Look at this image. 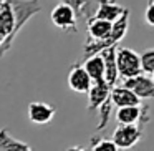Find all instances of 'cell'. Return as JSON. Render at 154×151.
Masks as SVG:
<instances>
[{"label": "cell", "instance_id": "6da1fadb", "mask_svg": "<svg viewBox=\"0 0 154 151\" xmlns=\"http://www.w3.org/2000/svg\"><path fill=\"white\" fill-rule=\"evenodd\" d=\"M114 58H116V68H118V77L123 80L134 78L141 75V61L139 53H136L131 48H116L114 50Z\"/></svg>", "mask_w": 154, "mask_h": 151}, {"label": "cell", "instance_id": "7a4b0ae2", "mask_svg": "<svg viewBox=\"0 0 154 151\" xmlns=\"http://www.w3.org/2000/svg\"><path fill=\"white\" fill-rule=\"evenodd\" d=\"M141 130L136 124H119L113 133V141L118 146V149H129L139 141Z\"/></svg>", "mask_w": 154, "mask_h": 151}, {"label": "cell", "instance_id": "3957f363", "mask_svg": "<svg viewBox=\"0 0 154 151\" xmlns=\"http://www.w3.org/2000/svg\"><path fill=\"white\" fill-rule=\"evenodd\" d=\"M50 18L55 27L61 28V30H71V32L78 30L76 28V14H75L73 8L65 4H58L51 10Z\"/></svg>", "mask_w": 154, "mask_h": 151}, {"label": "cell", "instance_id": "277c9868", "mask_svg": "<svg viewBox=\"0 0 154 151\" xmlns=\"http://www.w3.org/2000/svg\"><path fill=\"white\" fill-rule=\"evenodd\" d=\"M123 87L131 90L139 100H143V98H154V81L149 77L137 75L134 78H128V80H123Z\"/></svg>", "mask_w": 154, "mask_h": 151}, {"label": "cell", "instance_id": "5b68a950", "mask_svg": "<svg viewBox=\"0 0 154 151\" xmlns=\"http://www.w3.org/2000/svg\"><path fill=\"white\" fill-rule=\"evenodd\" d=\"M55 108L45 101H33L28 106V120L35 124H47L53 120Z\"/></svg>", "mask_w": 154, "mask_h": 151}, {"label": "cell", "instance_id": "8992f818", "mask_svg": "<svg viewBox=\"0 0 154 151\" xmlns=\"http://www.w3.org/2000/svg\"><path fill=\"white\" fill-rule=\"evenodd\" d=\"M93 81L81 65H75L68 73V87L76 93H88Z\"/></svg>", "mask_w": 154, "mask_h": 151}, {"label": "cell", "instance_id": "52a82bcc", "mask_svg": "<svg viewBox=\"0 0 154 151\" xmlns=\"http://www.w3.org/2000/svg\"><path fill=\"white\" fill-rule=\"evenodd\" d=\"M109 100L114 106L124 108V106H139L141 100L133 93L131 90H128L126 87H113L109 91Z\"/></svg>", "mask_w": 154, "mask_h": 151}, {"label": "cell", "instance_id": "ba28073f", "mask_svg": "<svg viewBox=\"0 0 154 151\" xmlns=\"http://www.w3.org/2000/svg\"><path fill=\"white\" fill-rule=\"evenodd\" d=\"M15 28H17V20L14 14V5L10 2H5L0 7V37L5 40L7 37L15 33Z\"/></svg>", "mask_w": 154, "mask_h": 151}, {"label": "cell", "instance_id": "9c48e42d", "mask_svg": "<svg viewBox=\"0 0 154 151\" xmlns=\"http://www.w3.org/2000/svg\"><path fill=\"white\" fill-rule=\"evenodd\" d=\"M109 91L111 87L106 83L104 80L100 81H93L91 88L88 90V100H90V110L93 108H100L104 101L109 98Z\"/></svg>", "mask_w": 154, "mask_h": 151}, {"label": "cell", "instance_id": "30bf717a", "mask_svg": "<svg viewBox=\"0 0 154 151\" xmlns=\"http://www.w3.org/2000/svg\"><path fill=\"white\" fill-rule=\"evenodd\" d=\"M114 50H116V48H113V47L101 50V52H103V53H101V57H103V60H104V81H106V83L109 85L111 88L116 85L118 78H119V77H118V68H116Z\"/></svg>", "mask_w": 154, "mask_h": 151}, {"label": "cell", "instance_id": "8fae6325", "mask_svg": "<svg viewBox=\"0 0 154 151\" xmlns=\"http://www.w3.org/2000/svg\"><path fill=\"white\" fill-rule=\"evenodd\" d=\"M124 12H126V8H123L121 5L114 4V2L106 0V2H101L100 4L96 14H94V18H101V20H106L109 24H114Z\"/></svg>", "mask_w": 154, "mask_h": 151}, {"label": "cell", "instance_id": "7c38bea8", "mask_svg": "<svg viewBox=\"0 0 154 151\" xmlns=\"http://www.w3.org/2000/svg\"><path fill=\"white\" fill-rule=\"evenodd\" d=\"M85 71L88 73V77L91 78V81H100L104 80V60L101 55H91L86 58L83 65Z\"/></svg>", "mask_w": 154, "mask_h": 151}, {"label": "cell", "instance_id": "4fadbf2b", "mask_svg": "<svg viewBox=\"0 0 154 151\" xmlns=\"http://www.w3.org/2000/svg\"><path fill=\"white\" fill-rule=\"evenodd\" d=\"M113 24L106 20H101V18H91L90 24H88V33H90L91 40H104L108 38L111 32Z\"/></svg>", "mask_w": 154, "mask_h": 151}, {"label": "cell", "instance_id": "5bb4252c", "mask_svg": "<svg viewBox=\"0 0 154 151\" xmlns=\"http://www.w3.org/2000/svg\"><path fill=\"white\" fill-rule=\"evenodd\" d=\"M0 151H32L23 141L12 138L5 130H0Z\"/></svg>", "mask_w": 154, "mask_h": 151}, {"label": "cell", "instance_id": "9a60e30c", "mask_svg": "<svg viewBox=\"0 0 154 151\" xmlns=\"http://www.w3.org/2000/svg\"><path fill=\"white\" fill-rule=\"evenodd\" d=\"M116 120L119 124H136L141 120V110L139 106H124L118 108Z\"/></svg>", "mask_w": 154, "mask_h": 151}, {"label": "cell", "instance_id": "2e32d148", "mask_svg": "<svg viewBox=\"0 0 154 151\" xmlns=\"http://www.w3.org/2000/svg\"><path fill=\"white\" fill-rule=\"evenodd\" d=\"M139 61H141V71L143 73L151 75L154 71V48H147L139 55Z\"/></svg>", "mask_w": 154, "mask_h": 151}, {"label": "cell", "instance_id": "e0dca14e", "mask_svg": "<svg viewBox=\"0 0 154 151\" xmlns=\"http://www.w3.org/2000/svg\"><path fill=\"white\" fill-rule=\"evenodd\" d=\"M91 151H119V149H118V146L111 140H101L93 144Z\"/></svg>", "mask_w": 154, "mask_h": 151}, {"label": "cell", "instance_id": "ac0fdd59", "mask_svg": "<svg viewBox=\"0 0 154 151\" xmlns=\"http://www.w3.org/2000/svg\"><path fill=\"white\" fill-rule=\"evenodd\" d=\"M61 4L71 7V8L75 10V14H76V12H80V14H81V8L86 7V5H85V0H63Z\"/></svg>", "mask_w": 154, "mask_h": 151}, {"label": "cell", "instance_id": "d6986e66", "mask_svg": "<svg viewBox=\"0 0 154 151\" xmlns=\"http://www.w3.org/2000/svg\"><path fill=\"white\" fill-rule=\"evenodd\" d=\"M144 20H146V24H147V25L154 27V0L151 2L149 5H147L146 12H144Z\"/></svg>", "mask_w": 154, "mask_h": 151}, {"label": "cell", "instance_id": "ffe728a7", "mask_svg": "<svg viewBox=\"0 0 154 151\" xmlns=\"http://www.w3.org/2000/svg\"><path fill=\"white\" fill-rule=\"evenodd\" d=\"M66 151H85L83 148H80V146H71V148H68Z\"/></svg>", "mask_w": 154, "mask_h": 151}, {"label": "cell", "instance_id": "44dd1931", "mask_svg": "<svg viewBox=\"0 0 154 151\" xmlns=\"http://www.w3.org/2000/svg\"><path fill=\"white\" fill-rule=\"evenodd\" d=\"M4 43H5V40H4V38H2V37H0V48L4 47Z\"/></svg>", "mask_w": 154, "mask_h": 151}, {"label": "cell", "instance_id": "7402d4cb", "mask_svg": "<svg viewBox=\"0 0 154 151\" xmlns=\"http://www.w3.org/2000/svg\"><path fill=\"white\" fill-rule=\"evenodd\" d=\"M151 80L154 81V71H152V73H151Z\"/></svg>", "mask_w": 154, "mask_h": 151}, {"label": "cell", "instance_id": "603a6c76", "mask_svg": "<svg viewBox=\"0 0 154 151\" xmlns=\"http://www.w3.org/2000/svg\"><path fill=\"white\" fill-rule=\"evenodd\" d=\"M98 2H100V4H101V2H106V0H98Z\"/></svg>", "mask_w": 154, "mask_h": 151}]
</instances>
